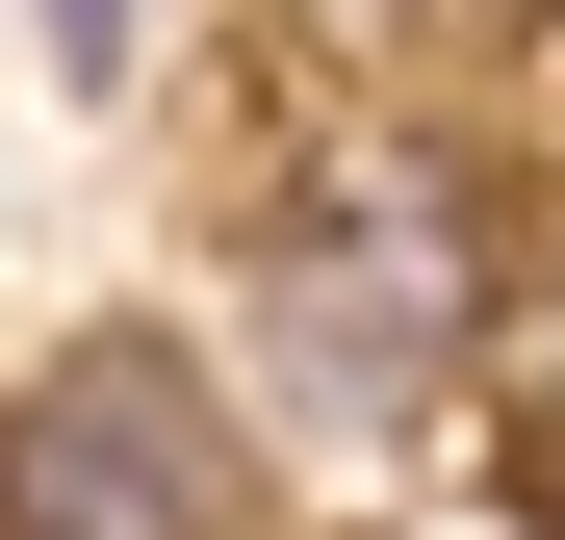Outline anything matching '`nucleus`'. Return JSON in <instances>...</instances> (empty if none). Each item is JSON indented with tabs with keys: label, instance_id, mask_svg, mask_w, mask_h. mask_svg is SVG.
I'll return each mask as SVG.
<instances>
[{
	"label": "nucleus",
	"instance_id": "nucleus-1",
	"mask_svg": "<svg viewBox=\"0 0 565 540\" xmlns=\"http://www.w3.org/2000/svg\"><path fill=\"white\" fill-rule=\"evenodd\" d=\"M232 360L282 437H437L462 387L514 360V284H489V180L437 129L334 104L232 180Z\"/></svg>",
	"mask_w": 565,
	"mask_h": 540
},
{
	"label": "nucleus",
	"instance_id": "nucleus-2",
	"mask_svg": "<svg viewBox=\"0 0 565 540\" xmlns=\"http://www.w3.org/2000/svg\"><path fill=\"white\" fill-rule=\"evenodd\" d=\"M0 540H282V412H257V360L206 335H52L26 387H0Z\"/></svg>",
	"mask_w": 565,
	"mask_h": 540
},
{
	"label": "nucleus",
	"instance_id": "nucleus-3",
	"mask_svg": "<svg viewBox=\"0 0 565 540\" xmlns=\"http://www.w3.org/2000/svg\"><path fill=\"white\" fill-rule=\"evenodd\" d=\"M154 27H180V0H26V52L77 77V104H129V77H154Z\"/></svg>",
	"mask_w": 565,
	"mask_h": 540
},
{
	"label": "nucleus",
	"instance_id": "nucleus-4",
	"mask_svg": "<svg viewBox=\"0 0 565 540\" xmlns=\"http://www.w3.org/2000/svg\"><path fill=\"white\" fill-rule=\"evenodd\" d=\"M514 437H540V489H565V257H540V309H514Z\"/></svg>",
	"mask_w": 565,
	"mask_h": 540
},
{
	"label": "nucleus",
	"instance_id": "nucleus-5",
	"mask_svg": "<svg viewBox=\"0 0 565 540\" xmlns=\"http://www.w3.org/2000/svg\"><path fill=\"white\" fill-rule=\"evenodd\" d=\"M540 27H565V0H540Z\"/></svg>",
	"mask_w": 565,
	"mask_h": 540
}]
</instances>
